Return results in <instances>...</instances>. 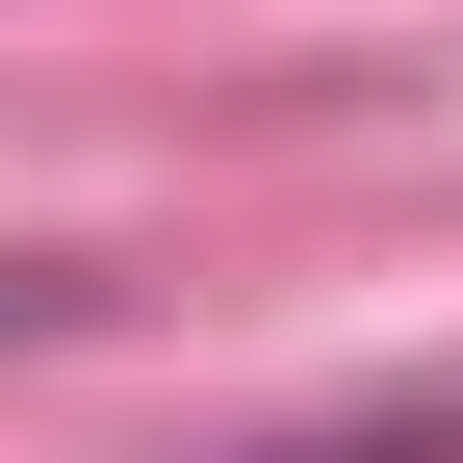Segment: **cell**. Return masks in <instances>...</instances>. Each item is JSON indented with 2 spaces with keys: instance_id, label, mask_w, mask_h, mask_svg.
Listing matches in <instances>:
<instances>
[{
  "instance_id": "obj_1",
  "label": "cell",
  "mask_w": 463,
  "mask_h": 463,
  "mask_svg": "<svg viewBox=\"0 0 463 463\" xmlns=\"http://www.w3.org/2000/svg\"><path fill=\"white\" fill-rule=\"evenodd\" d=\"M232 463H463V386H412V412H309V438H232Z\"/></svg>"
}]
</instances>
